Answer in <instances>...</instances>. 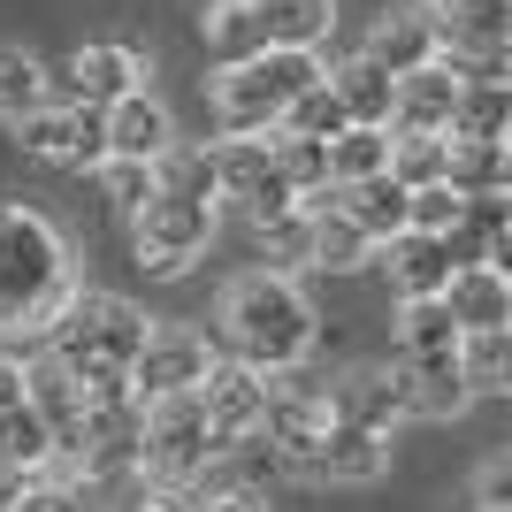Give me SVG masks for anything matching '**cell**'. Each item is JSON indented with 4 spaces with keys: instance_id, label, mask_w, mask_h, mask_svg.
Instances as JSON below:
<instances>
[{
    "instance_id": "4316f807",
    "label": "cell",
    "mask_w": 512,
    "mask_h": 512,
    "mask_svg": "<svg viewBox=\"0 0 512 512\" xmlns=\"http://www.w3.org/2000/svg\"><path fill=\"white\" fill-rule=\"evenodd\" d=\"M314 222V245H306V268H329V276H352V268H367L375 260V237L352 222L344 207H321V214H306Z\"/></svg>"
},
{
    "instance_id": "f546056e",
    "label": "cell",
    "mask_w": 512,
    "mask_h": 512,
    "mask_svg": "<svg viewBox=\"0 0 512 512\" xmlns=\"http://www.w3.org/2000/svg\"><path fill=\"white\" fill-rule=\"evenodd\" d=\"M375 169H390V123H344L329 138V184H352Z\"/></svg>"
},
{
    "instance_id": "30bf717a",
    "label": "cell",
    "mask_w": 512,
    "mask_h": 512,
    "mask_svg": "<svg viewBox=\"0 0 512 512\" xmlns=\"http://www.w3.org/2000/svg\"><path fill=\"white\" fill-rule=\"evenodd\" d=\"M16 146L31 161H54V169H100L107 161V123L100 107H77V100H46L31 115H16Z\"/></svg>"
},
{
    "instance_id": "83f0119b",
    "label": "cell",
    "mask_w": 512,
    "mask_h": 512,
    "mask_svg": "<svg viewBox=\"0 0 512 512\" xmlns=\"http://www.w3.org/2000/svg\"><path fill=\"white\" fill-rule=\"evenodd\" d=\"M459 375H467V398L512 390V329H459Z\"/></svg>"
},
{
    "instance_id": "5bb4252c",
    "label": "cell",
    "mask_w": 512,
    "mask_h": 512,
    "mask_svg": "<svg viewBox=\"0 0 512 512\" xmlns=\"http://www.w3.org/2000/svg\"><path fill=\"white\" fill-rule=\"evenodd\" d=\"M329 413L337 421H360V428H398L406 421V367H344V375H329Z\"/></svg>"
},
{
    "instance_id": "ffe728a7",
    "label": "cell",
    "mask_w": 512,
    "mask_h": 512,
    "mask_svg": "<svg viewBox=\"0 0 512 512\" xmlns=\"http://www.w3.org/2000/svg\"><path fill=\"white\" fill-rule=\"evenodd\" d=\"M375 268L390 276L398 299H436L451 276V253H444V237H428V230H398L375 245Z\"/></svg>"
},
{
    "instance_id": "cb8c5ba5",
    "label": "cell",
    "mask_w": 512,
    "mask_h": 512,
    "mask_svg": "<svg viewBox=\"0 0 512 512\" xmlns=\"http://www.w3.org/2000/svg\"><path fill=\"white\" fill-rule=\"evenodd\" d=\"M329 77V92H337L344 123H390V92H398V77H390L383 62H367V54H352V62L321 69Z\"/></svg>"
},
{
    "instance_id": "7402d4cb",
    "label": "cell",
    "mask_w": 512,
    "mask_h": 512,
    "mask_svg": "<svg viewBox=\"0 0 512 512\" xmlns=\"http://www.w3.org/2000/svg\"><path fill=\"white\" fill-rule=\"evenodd\" d=\"M253 8L260 46H306L321 54V39L337 31V0H245Z\"/></svg>"
},
{
    "instance_id": "4dcf8cb0",
    "label": "cell",
    "mask_w": 512,
    "mask_h": 512,
    "mask_svg": "<svg viewBox=\"0 0 512 512\" xmlns=\"http://www.w3.org/2000/svg\"><path fill=\"white\" fill-rule=\"evenodd\" d=\"M459 344V321H451V306L444 299H406L398 306V352H451Z\"/></svg>"
},
{
    "instance_id": "d6986e66",
    "label": "cell",
    "mask_w": 512,
    "mask_h": 512,
    "mask_svg": "<svg viewBox=\"0 0 512 512\" xmlns=\"http://www.w3.org/2000/svg\"><path fill=\"white\" fill-rule=\"evenodd\" d=\"M451 100H459V69L436 54V62H421V69L398 77V92H390V130H436V138H444Z\"/></svg>"
},
{
    "instance_id": "ac0fdd59",
    "label": "cell",
    "mask_w": 512,
    "mask_h": 512,
    "mask_svg": "<svg viewBox=\"0 0 512 512\" xmlns=\"http://www.w3.org/2000/svg\"><path fill=\"white\" fill-rule=\"evenodd\" d=\"M398 367H406V421H459L474 406L467 375H459V344L451 352H413Z\"/></svg>"
},
{
    "instance_id": "8d00e7d4",
    "label": "cell",
    "mask_w": 512,
    "mask_h": 512,
    "mask_svg": "<svg viewBox=\"0 0 512 512\" xmlns=\"http://www.w3.org/2000/svg\"><path fill=\"white\" fill-rule=\"evenodd\" d=\"M100 184H107V199L130 214L138 199L153 192V161H115V153H107V161H100Z\"/></svg>"
},
{
    "instance_id": "52a82bcc",
    "label": "cell",
    "mask_w": 512,
    "mask_h": 512,
    "mask_svg": "<svg viewBox=\"0 0 512 512\" xmlns=\"http://www.w3.org/2000/svg\"><path fill=\"white\" fill-rule=\"evenodd\" d=\"M207 451H214V428H207L192 390L146 406V428H138V474H146V482H192V474L207 467Z\"/></svg>"
},
{
    "instance_id": "1f68e13d",
    "label": "cell",
    "mask_w": 512,
    "mask_h": 512,
    "mask_svg": "<svg viewBox=\"0 0 512 512\" xmlns=\"http://www.w3.org/2000/svg\"><path fill=\"white\" fill-rule=\"evenodd\" d=\"M253 245H260L268 268L299 276V268H306V245H314V222H306L299 207H283V214H268V222H253Z\"/></svg>"
},
{
    "instance_id": "ab89813d",
    "label": "cell",
    "mask_w": 512,
    "mask_h": 512,
    "mask_svg": "<svg viewBox=\"0 0 512 512\" xmlns=\"http://www.w3.org/2000/svg\"><path fill=\"white\" fill-rule=\"evenodd\" d=\"M505 490H512V459H490V467H482V512H505Z\"/></svg>"
},
{
    "instance_id": "484cf974",
    "label": "cell",
    "mask_w": 512,
    "mask_h": 512,
    "mask_svg": "<svg viewBox=\"0 0 512 512\" xmlns=\"http://www.w3.org/2000/svg\"><path fill=\"white\" fill-rule=\"evenodd\" d=\"M444 138H512V85L505 77H459Z\"/></svg>"
},
{
    "instance_id": "74e56055",
    "label": "cell",
    "mask_w": 512,
    "mask_h": 512,
    "mask_svg": "<svg viewBox=\"0 0 512 512\" xmlns=\"http://www.w3.org/2000/svg\"><path fill=\"white\" fill-rule=\"evenodd\" d=\"M184 512H268V490H214V497H192Z\"/></svg>"
},
{
    "instance_id": "2e32d148",
    "label": "cell",
    "mask_w": 512,
    "mask_h": 512,
    "mask_svg": "<svg viewBox=\"0 0 512 512\" xmlns=\"http://www.w3.org/2000/svg\"><path fill=\"white\" fill-rule=\"evenodd\" d=\"M100 123H107V153L115 161H161V153L176 146V115L161 92H123L115 107H100Z\"/></svg>"
},
{
    "instance_id": "9a60e30c",
    "label": "cell",
    "mask_w": 512,
    "mask_h": 512,
    "mask_svg": "<svg viewBox=\"0 0 512 512\" xmlns=\"http://www.w3.org/2000/svg\"><path fill=\"white\" fill-rule=\"evenodd\" d=\"M146 85V62L130 46H77L69 69L54 77V100H77V107H115L123 92Z\"/></svg>"
},
{
    "instance_id": "8992f818",
    "label": "cell",
    "mask_w": 512,
    "mask_h": 512,
    "mask_svg": "<svg viewBox=\"0 0 512 512\" xmlns=\"http://www.w3.org/2000/svg\"><path fill=\"white\" fill-rule=\"evenodd\" d=\"M428 23H436V54L459 77H505L512 0H428Z\"/></svg>"
},
{
    "instance_id": "e0dca14e",
    "label": "cell",
    "mask_w": 512,
    "mask_h": 512,
    "mask_svg": "<svg viewBox=\"0 0 512 512\" xmlns=\"http://www.w3.org/2000/svg\"><path fill=\"white\" fill-rule=\"evenodd\" d=\"M436 299L451 306L459 329H512V276L497 268V260H459Z\"/></svg>"
},
{
    "instance_id": "4fadbf2b",
    "label": "cell",
    "mask_w": 512,
    "mask_h": 512,
    "mask_svg": "<svg viewBox=\"0 0 512 512\" xmlns=\"http://www.w3.org/2000/svg\"><path fill=\"white\" fill-rule=\"evenodd\" d=\"M23 406L46 421V436H54V459H62L69 444H77V421H85V383L69 375L54 352H23Z\"/></svg>"
},
{
    "instance_id": "f35d334b",
    "label": "cell",
    "mask_w": 512,
    "mask_h": 512,
    "mask_svg": "<svg viewBox=\"0 0 512 512\" xmlns=\"http://www.w3.org/2000/svg\"><path fill=\"white\" fill-rule=\"evenodd\" d=\"M8 406H23V352L0 337V413H8Z\"/></svg>"
},
{
    "instance_id": "ba28073f",
    "label": "cell",
    "mask_w": 512,
    "mask_h": 512,
    "mask_svg": "<svg viewBox=\"0 0 512 512\" xmlns=\"http://www.w3.org/2000/svg\"><path fill=\"white\" fill-rule=\"evenodd\" d=\"M383 467H390L383 428L337 421V413H329V421L283 459V474H306V482H329V490H367V482H383Z\"/></svg>"
},
{
    "instance_id": "6da1fadb",
    "label": "cell",
    "mask_w": 512,
    "mask_h": 512,
    "mask_svg": "<svg viewBox=\"0 0 512 512\" xmlns=\"http://www.w3.org/2000/svg\"><path fill=\"white\" fill-rule=\"evenodd\" d=\"M69 291H77V276H69L62 230H54L46 214L0 199V337L16 344V352L39 344L46 329H54Z\"/></svg>"
},
{
    "instance_id": "d6a6232c",
    "label": "cell",
    "mask_w": 512,
    "mask_h": 512,
    "mask_svg": "<svg viewBox=\"0 0 512 512\" xmlns=\"http://www.w3.org/2000/svg\"><path fill=\"white\" fill-rule=\"evenodd\" d=\"M199 31H207L214 62H237V54H260V31H253V8H245V0H207V16H199Z\"/></svg>"
},
{
    "instance_id": "8fae6325",
    "label": "cell",
    "mask_w": 512,
    "mask_h": 512,
    "mask_svg": "<svg viewBox=\"0 0 512 512\" xmlns=\"http://www.w3.org/2000/svg\"><path fill=\"white\" fill-rule=\"evenodd\" d=\"M207 337L199 329H184V321H153L146 344L130 352V398L138 406H153V398H176V390H192L199 375H207Z\"/></svg>"
},
{
    "instance_id": "f1b7e54d",
    "label": "cell",
    "mask_w": 512,
    "mask_h": 512,
    "mask_svg": "<svg viewBox=\"0 0 512 512\" xmlns=\"http://www.w3.org/2000/svg\"><path fill=\"white\" fill-rule=\"evenodd\" d=\"M54 100V69L31 54V46H0V115L16 123V115H31V107Z\"/></svg>"
},
{
    "instance_id": "277c9868",
    "label": "cell",
    "mask_w": 512,
    "mask_h": 512,
    "mask_svg": "<svg viewBox=\"0 0 512 512\" xmlns=\"http://www.w3.org/2000/svg\"><path fill=\"white\" fill-rule=\"evenodd\" d=\"M321 77V54L306 46H260V54H237L214 77V130L222 138H253V130H276L283 107L299 100Z\"/></svg>"
},
{
    "instance_id": "7c38bea8",
    "label": "cell",
    "mask_w": 512,
    "mask_h": 512,
    "mask_svg": "<svg viewBox=\"0 0 512 512\" xmlns=\"http://www.w3.org/2000/svg\"><path fill=\"white\" fill-rule=\"evenodd\" d=\"M192 398H199V413H207L214 444H230V436H253L260 428V413H268V375L245 367V360H207Z\"/></svg>"
},
{
    "instance_id": "5b68a950",
    "label": "cell",
    "mask_w": 512,
    "mask_h": 512,
    "mask_svg": "<svg viewBox=\"0 0 512 512\" xmlns=\"http://www.w3.org/2000/svg\"><path fill=\"white\" fill-rule=\"evenodd\" d=\"M214 222H222V207H214L207 192L153 184V192L130 207V253H138L146 276H184V268L214 245Z\"/></svg>"
},
{
    "instance_id": "d590c367",
    "label": "cell",
    "mask_w": 512,
    "mask_h": 512,
    "mask_svg": "<svg viewBox=\"0 0 512 512\" xmlns=\"http://www.w3.org/2000/svg\"><path fill=\"white\" fill-rule=\"evenodd\" d=\"M0 459H16V467H46L54 459V436L31 406H8L0 413Z\"/></svg>"
},
{
    "instance_id": "603a6c76",
    "label": "cell",
    "mask_w": 512,
    "mask_h": 512,
    "mask_svg": "<svg viewBox=\"0 0 512 512\" xmlns=\"http://www.w3.org/2000/svg\"><path fill=\"white\" fill-rule=\"evenodd\" d=\"M406 199H413V192H406V184H398L390 169H375V176H352V184H337V207L352 214V222H360V230L375 237V245L406 230Z\"/></svg>"
},
{
    "instance_id": "836d02e7",
    "label": "cell",
    "mask_w": 512,
    "mask_h": 512,
    "mask_svg": "<svg viewBox=\"0 0 512 512\" xmlns=\"http://www.w3.org/2000/svg\"><path fill=\"white\" fill-rule=\"evenodd\" d=\"M390 176H398V184H436V176H444V138H436V130H390Z\"/></svg>"
},
{
    "instance_id": "44dd1931",
    "label": "cell",
    "mask_w": 512,
    "mask_h": 512,
    "mask_svg": "<svg viewBox=\"0 0 512 512\" xmlns=\"http://www.w3.org/2000/svg\"><path fill=\"white\" fill-rule=\"evenodd\" d=\"M360 54H367V62H383L390 77H406V69L436 62V23H428V0H421V8H390V16H375V31H367Z\"/></svg>"
},
{
    "instance_id": "e575fe53",
    "label": "cell",
    "mask_w": 512,
    "mask_h": 512,
    "mask_svg": "<svg viewBox=\"0 0 512 512\" xmlns=\"http://www.w3.org/2000/svg\"><path fill=\"white\" fill-rule=\"evenodd\" d=\"M276 130H299V138H337V130H344V107H337V92H329V77H314L299 100L283 107Z\"/></svg>"
},
{
    "instance_id": "9c48e42d",
    "label": "cell",
    "mask_w": 512,
    "mask_h": 512,
    "mask_svg": "<svg viewBox=\"0 0 512 512\" xmlns=\"http://www.w3.org/2000/svg\"><path fill=\"white\" fill-rule=\"evenodd\" d=\"M214 153V207H237L245 222H268V214L299 207V192L283 184L276 169V146H268V130H253V138H222Z\"/></svg>"
},
{
    "instance_id": "7a4b0ae2",
    "label": "cell",
    "mask_w": 512,
    "mask_h": 512,
    "mask_svg": "<svg viewBox=\"0 0 512 512\" xmlns=\"http://www.w3.org/2000/svg\"><path fill=\"white\" fill-rule=\"evenodd\" d=\"M214 329H222V352L260 367V375L299 367L306 352H314V337H321L299 276H283V268H245V276L222 291V306H214Z\"/></svg>"
},
{
    "instance_id": "d4e9b609",
    "label": "cell",
    "mask_w": 512,
    "mask_h": 512,
    "mask_svg": "<svg viewBox=\"0 0 512 512\" xmlns=\"http://www.w3.org/2000/svg\"><path fill=\"white\" fill-rule=\"evenodd\" d=\"M444 184L451 192H505L512 138H444Z\"/></svg>"
},
{
    "instance_id": "3957f363",
    "label": "cell",
    "mask_w": 512,
    "mask_h": 512,
    "mask_svg": "<svg viewBox=\"0 0 512 512\" xmlns=\"http://www.w3.org/2000/svg\"><path fill=\"white\" fill-rule=\"evenodd\" d=\"M153 314L146 306H130L123 291H69L54 329H46V352L85 383V398H123L130 390V352L146 344Z\"/></svg>"
}]
</instances>
